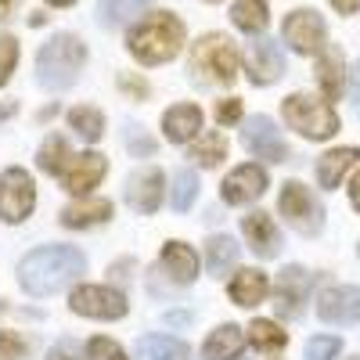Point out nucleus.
<instances>
[{
  "instance_id": "nucleus-5",
  "label": "nucleus",
  "mask_w": 360,
  "mask_h": 360,
  "mask_svg": "<svg viewBox=\"0 0 360 360\" xmlns=\"http://www.w3.org/2000/svg\"><path fill=\"white\" fill-rule=\"evenodd\" d=\"M281 115H285V123L307 141H328V137L339 134L335 108L321 98H314V94H288L281 101Z\"/></svg>"
},
{
  "instance_id": "nucleus-3",
  "label": "nucleus",
  "mask_w": 360,
  "mask_h": 360,
  "mask_svg": "<svg viewBox=\"0 0 360 360\" xmlns=\"http://www.w3.org/2000/svg\"><path fill=\"white\" fill-rule=\"evenodd\" d=\"M86 65V44L72 33H54L37 54V83L47 90H69Z\"/></svg>"
},
{
  "instance_id": "nucleus-15",
  "label": "nucleus",
  "mask_w": 360,
  "mask_h": 360,
  "mask_svg": "<svg viewBox=\"0 0 360 360\" xmlns=\"http://www.w3.org/2000/svg\"><path fill=\"white\" fill-rule=\"evenodd\" d=\"M105 173H108V159H105V155L83 152V155H72V162L65 166L62 184H65V191H72V195H86L90 188L101 184Z\"/></svg>"
},
{
  "instance_id": "nucleus-38",
  "label": "nucleus",
  "mask_w": 360,
  "mask_h": 360,
  "mask_svg": "<svg viewBox=\"0 0 360 360\" xmlns=\"http://www.w3.org/2000/svg\"><path fill=\"white\" fill-rule=\"evenodd\" d=\"M213 115H217V123H220V127H234V123H242V101H238V98L217 101Z\"/></svg>"
},
{
  "instance_id": "nucleus-25",
  "label": "nucleus",
  "mask_w": 360,
  "mask_h": 360,
  "mask_svg": "<svg viewBox=\"0 0 360 360\" xmlns=\"http://www.w3.org/2000/svg\"><path fill=\"white\" fill-rule=\"evenodd\" d=\"M231 22H234V29H242V33L259 37L263 29L270 25V4L266 0H234Z\"/></svg>"
},
{
  "instance_id": "nucleus-37",
  "label": "nucleus",
  "mask_w": 360,
  "mask_h": 360,
  "mask_svg": "<svg viewBox=\"0 0 360 360\" xmlns=\"http://www.w3.org/2000/svg\"><path fill=\"white\" fill-rule=\"evenodd\" d=\"M25 342H22V335H15V332H0V360H22L25 356Z\"/></svg>"
},
{
  "instance_id": "nucleus-47",
  "label": "nucleus",
  "mask_w": 360,
  "mask_h": 360,
  "mask_svg": "<svg viewBox=\"0 0 360 360\" xmlns=\"http://www.w3.org/2000/svg\"><path fill=\"white\" fill-rule=\"evenodd\" d=\"M47 4H51V8H72L76 0H47Z\"/></svg>"
},
{
  "instance_id": "nucleus-1",
  "label": "nucleus",
  "mask_w": 360,
  "mask_h": 360,
  "mask_svg": "<svg viewBox=\"0 0 360 360\" xmlns=\"http://www.w3.org/2000/svg\"><path fill=\"white\" fill-rule=\"evenodd\" d=\"M83 252L72 245H40L18 263V281L29 295H54L83 274Z\"/></svg>"
},
{
  "instance_id": "nucleus-45",
  "label": "nucleus",
  "mask_w": 360,
  "mask_h": 360,
  "mask_svg": "<svg viewBox=\"0 0 360 360\" xmlns=\"http://www.w3.org/2000/svg\"><path fill=\"white\" fill-rule=\"evenodd\" d=\"M18 8V0H0V22L4 18H11V11Z\"/></svg>"
},
{
  "instance_id": "nucleus-33",
  "label": "nucleus",
  "mask_w": 360,
  "mask_h": 360,
  "mask_svg": "<svg viewBox=\"0 0 360 360\" xmlns=\"http://www.w3.org/2000/svg\"><path fill=\"white\" fill-rule=\"evenodd\" d=\"M195 198H198V176H195V169H180L173 176V191H169L173 209H176V213H184V209L195 205Z\"/></svg>"
},
{
  "instance_id": "nucleus-29",
  "label": "nucleus",
  "mask_w": 360,
  "mask_h": 360,
  "mask_svg": "<svg viewBox=\"0 0 360 360\" xmlns=\"http://www.w3.org/2000/svg\"><path fill=\"white\" fill-rule=\"evenodd\" d=\"M69 127L83 137V141H101V134H105V115L98 112V108H90V105H76L72 112H69Z\"/></svg>"
},
{
  "instance_id": "nucleus-26",
  "label": "nucleus",
  "mask_w": 360,
  "mask_h": 360,
  "mask_svg": "<svg viewBox=\"0 0 360 360\" xmlns=\"http://www.w3.org/2000/svg\"><path fill=\"white\" fill-rule=\"evenodd\" d=\"M112 220V202L108 198H90V202H72L62 209V224L65 227H94Z\"/></svg>"
},
{
  "instance_id": "nucleus-20",
  "label": "nucleus",
  "mask_w": 360,
  "mask_h": 360,
  "mask_svg": "<svg viewBox=\"0 0 360 360\" xmlns=\"http://www.w3.org/2000/svg\"><path fill=\"white\" fill-rule=\"evenodd\" d=\"M356 159H360V148H332V152H324L317 159V180H321V188L335 191L342 184V176L356 166Z\"/></svg>"
},
{
  "instance_id": "nucleus-9",
  "label": "nucleus",
  "mask_w": 360,
  "mask_h": 360,
  "mask_svg": "<svg viewBox=\"0 0 360 360\" xmlns=\"http://www.w3.org/2000/svg\"><path fill=\"white\" fill-rule=\"evenodd\" d=\"M72 314L79 317H94V321H119L127 317V295L115 292L108 285H79L69 299Z\"/></svg>"
},
{
  "instance_id": "nucleus-36",
  "label": "nucleus",
  "mask_w": 360,
  "mask_h": 360,
  "mask_svg": "<svg viewBox=\"0 0 360 360\" xmlns=\"http://www.w3.org/2000/svg\"><path fill=\"white\" fill-rule=\"evenodd\" d=\"M15 65H18V40L4 33V37H0V86L11 79Z\"/></svg>"
},
{
  "instance_id": "nucleus-32",
  "label": "nucleus",
  "mask_w": 360,
  "mask_h": 360,
  "mask_svg": "<svg viewBox=\"0 0 360 360\" xmlns=\"http://www.w3.org/2000/svg\"><path fill=\"white\" fill-rule=\"evenodd\" d=\"M249 342H252L256 349H263V353H274V349H285L288 335L281 332L274 321H252V328H249Z\"/></svg>"
},
{
  "instance_id": "nucleus-41",
  "label": "nucleus",
  "mask_w": 360,
  "mask_h": 360,
  "mask_svg": "<svg viewBox=\"0 0 360 360\" xmlns=\"http://www.w3.org/2000/svg\"><path fill=\"white\" fill-rule=\"evenodd\" d=\"M127 144H130V152H141V155H152V152H155V144L148 141V137H141V134H137V137L130 134V137H127Z\"/></svg>"
},
{
  "instance_id": "nucleus-44",
  "label": "nucleus",
  "mask_w": 360,
  "mask_h": 360,
  "mask_svg": "<svg viewBox=\"0 0 360 360\" xmlns=\"http://www.w3.org/2000/svg\"><path fill=\"white\" fill-rule=\"evenodd\" d=\"M18 112V105L15 101H0V123H8V119Z\"/></svg>"
},
{
  "instance_id": "nucleus-30",
  "label": "nucleus",
  "mask_w": 360,
  "mask_h": 360,
  "mask_svg": "<svg viewBox=\"0 0 360 360\" xmlns=\"http://www.w3.org/2000/svg\"><path fill=\"white\" fill-rule=\"evenodd\" d=\"M144 8H152V0H101V25H123L137 18Z\"/></svg>"
},
{
  "instance_id": "nucleus-2",
  "label": "nucleus",
  "mask_w": 360,
  "mask_h": 360,
  "mask_svg": "<svg viewBox=\"0 0 360 360\" xmlns=\"http://www.w3.org/2000/svg\"><path fill=\"white\" fill-rule=\"evenodd\" d=\"M188 29L173 11H152L137 18V25L127 33V51L141 65H166L184 47Z\"/></svg>"
},
{
  "instance_id": "nucleus-7",
  "label": "nucleus",
  "mask_w": 360,
  "mask_h": 360,
  "mask_svg": "<svg viewBox=\"0 0 360 360\" xmlns=\"http://www.w3.org/2000/svg\"><path fill=\"white\" fill-rule=\"evenodd\" d=\"M278 209H281V217H285L299 234H317V231L324 227V213H321L317 198L310 195V188L299 184V180H288V184L281 188Z\"/></svg>"
},
{
  "instance_id": "nucleus-16",
  "label": "nucleus",
  "mask_w": 360,
  "mask_h": 360,
  "mask_svg": "<svg viewBox=\"0 0 360 360\" xmlns=\"http://www.w3.org/2000/svg\"><path fill=\"white\" fill-rule=\"evenodd\" d=\"M310 274L303 266H285L281 270V278H278V310L285 317H299L303 314V303H307V295H310Z\"/></svg>"
},
{
  "instance_id": "nucleus-28",
  "label": "nucleus",
  "mask_w": 360,
  "mask_h": 360,
  "mask_svg": "<svg viewBox=\"0 0 360 360\" xmlns=\"http://www.w3.org/2000/svg\"><path fill=\"white\" fill-rule=\"evenodd\" d=\"M205 259H209V274L213 278H224L227 270L238 263V242L227 234H213L205 245Z\"/></svg>"
},
{
  "instance_id": "nucleus-46",
  "label": "nucleus",
  "mask_w": 360,
  "mask_h": 360,
  "mask_svg": "<svg viewBox=\"0 0 360 360\" xmlns=\"http://www.w3.org/2000/svg\"><path fill=\"white\" fill-rule=\"evenodd\" d=\"M47 360H72V353H69V349H51Z\"/></svg>"
},
{
  "instance_id": "nucleus-49",
  "label": "nucleus",
  "mask_w": 360,
  "mask_h": 360,
  "mask_svg": "<svg viewBox=\"0 0 360 360\" xmlns=\"http://www.w3.org/2000/svg\"><path fill=\"white\" fill-rule=\"evenodd\" d=\"M353 360H360V356H353Z\"/></svg>"
},
{
  "instance_id": "nucleus-12",
  "label": "nucleus",
  "mask_w": 360,
  "mask_h": 360,
  "mask_svg": "<svg viewBox=\"0 0 360 360\" xmlns=\"http://www.w3.org/2000/svg\"><path fill=\"white\" fill-rule=\"evenodd\" d=\"M317 317L328 324H356L360 321V288L353 285H332L317 299Z\"/></svg>"
},
{
  "instance_id": "nucleus-42",
  "label": "nucleus",
  "mask_w": 360,
  "mask_h": 360,
  "mask_svg": "<svg viewBox=\"0 0 360 360\" xmlns=\"http://www.w3.org/2000/svg\"><path fill=\"white\" fill-rule=\"evenodd\" d=\"M328 4H332L339 15H356L360 11V0H328Z\"/></svg>"
},
{
  "instance_id": "nucleus-22",
  "label": "nucleus",
  "mask_w": 360,
  "mask_h": 360,
  "mask_svg": "<svg viewBox=\"0 0 360 360\" xmlns=\"http://www.w3.org/2000/svg\"><path fill=\"white\" fill-rule=\"evenodd\" d=\"M245 346V335L238 324H220L202 346V360H234Z\"/></svg>"
},
{
  "instance_id": "nucleus-27",
  "label": "nucleus",
  "mask_w": 360,
  "mask_h": 360,
  "mask_svg": "<svg viewBox=\"0 0 360 360\" xmlns=\"http://www.w3.org/2000/svg\"><path fill=\"white\" fill-rule=\"evenodd\" d=\"M188 159H195V162H198V166H205V169L220 166V162L227 159V137H224V134H217V130L198 134V137H195V144H191V155H188Z\"/></svg>"
},
{
  "instance_id": "nucleus-6",
  "label": "nucleus",
  "mask_w": 360,
  "mask_h": 360,
  "mask_svg": "<svg viewBox=\"0 0 360 360\" xmlns=\"http://www.w3.org/2000/svg\"><path fill=\"white\" fill-rule=\"evenodd\" d=\"M281 40L295 54H321L328 47V25L314 8H295L281 22Z\"/></svg>"
},
{
  "instance_id": "nucleus-31",
  "label": "nucleus",
  "mask_w": 360,
  "mask_h": 360,
  "mask_svg": "<svg viewBox=\"0 0 360 360\" xmlns=\"http://www.w3.org/2000/svg\"><path fill=\"white\" fill-rule=\"evenodd\" d=\"M69 162H72V155H69L65 137H47V141L40 144L37 166H40L44 173H65V166H69Z\"/></svg>"
},
{
  "instance_id": "nucleus-40",
  "label": "nucleus",
  "mask_w": 360,
  "mask_h": 360,
  "mask_svg": "<svg viewBox=\"0 0 360 360\" xmlns=\"http://www.w3.org/2000/svg\"><path fill=\"white\" fill-rule=\"evenodd\" d=\"M349 98H353V108L360 112V62H353V72H349Z\"/></svg>"
},
{
  "instance_id": "nucleus-13",
  "label": "nucleus",
  "mask_w": 360,
  "mask_h": 360,
  "mask_svg": "<svg viewBox=\"0 0 360 360\" xmlns=\"http://www.w3.org/2000/svg\"><path fill=\"white\" fill-rule=\"evenodd\" d=\"M263 191H266V173H263V166H252V162L227 173L224 184H220V198L227 205H245V202L259 198Z\"/></svg>"
},
{
  "instance_id": "nucleus-19",
  "label": "nucleus",
  "mask_w": 360,
  "mask_h": 360,
  "mask_svg": "<svg viewBox=\"0 0 360 360\" xmlns=\"http://www.w3.org/2000/svg\"><path fill=\"white\" fill-rule=\"evenodd\" d=\"M162 130L173 144H184V141H195L198 130H202V108L191 105V101H180L173 108H166L162 115Z\"/></svg>"
},
{
  "instance_id": "nucleus-18",
  "label": "nucleus",
  "mask_w": 360,
  "mask_h": 360,
  "mask_svg": "<svg viewBox=\"0 0 360 360\" xmlns=\"http://www.w3.org/2000/svg\"><path fill=\"white\" fill-rule=\"evenodd\" d=\"M242 231H245V238H249V245H252L256 256L274 259L281 252V231L274 227V220H270L266 213H249L242 220Z\"/></svg>"
},
{
  "instance_id": "nucleus-23",
  "label": "nucleus",
  "mask_w": 360,
  "mask_h": 360,
  "mask_svg": "<svg viewBox=\"0 0 360 360\" xmlns=\"http://www.w3.org/2000/svg\"><path fill=\"white\" fill-rule=\"evenodd\" d=\"M270 292V281L263 270H238L231 281V299L238 307H259Z\"/></svg>"
},
{
  "instance_id": "nucleus-14",
  "label": "nucleus",
  "mask_w": 360,
  "mask_h": 360,
  "mask_svg": "<svg viewBox=\"0 0 360 360\" xmlns=\"http://www.w3.org/2000/svg\"><path fill=\"white\" fill-rule=\"evenodd\" d=\"M314 76H317V86H321V94L324 101H339L346 94V58L335 44H328L321 54H317V65H314Z\"/></svg>"
},
{
  "instance_id": "nucleus-11",
  "label": "nucleus",
  "mask_w": 360,
  "mask_h": 360,
  "mask_svg": "<svg viewBox=\"0 0 360 360\" xmlns=\"http://www.w3.org/2000/svg\"><path fill=\"white\" fill-rule=\"evenodd\" d=\"M245 72H249V83L256 86H270L285 76V54L274 40H252L245 47Z\"/></svg>"
},
{
  "instance_id": "nucleus-10",
  "label": "nucleus",
  "mask_w": 360,
  "mask_h": 360,
  "mask_svg": "<svg viewBox=\"0 0 360 360\" xmlns=\"http://www.w3.org/2000/svg\"><path fill=\"white\" fill-rule=\"evenodd\" d=\"M242 144L263 162H288V144H285L281 130L274 127V119H266V115L249 119L242 130Z\"/></svg>"
},
{
  "instance_id": "nucleus-21",
  "label": "nucleus",
  "mask_w": 360,
  "mask_h": 360,
  "mask_svg": "<svg viewBox=\"0 0 360 360\" xmlns=\"http://www.w3.org/2000/svg\"><path fill=\"white\" fill-rule=\"evenodd\" d=\"M162 266L176 285H191L198 278V256L184 242H166L162 245Z\"/></svg>"
},
{
  "instance_id": "nucleus-48",
  "label": "nucleus",
  "mask_w": 360,
  "mask_h": 360,
  "mask_svg": "<svg viewBox=\"0 0 360 360\" xmlns=\"http://www.w3.org/2000/svg\"><path fill=\"white\" fill-rule=\"evenodd\" d=\"M209 4H224V0H209Z\"/></svg>"
},
{
  "instance_id": "nucleus-39",
  "label": "nucleus",
  "mask_w": 360,
  "mask_h": 360,
  "mask_svg": "<svg viewBox=\"0 0 360 360\" xmlns=\"http://www.w3.org/2000/svg\"><path fill=\"white\" fill-rule=\"evenodd\" d=\"M119 86H123L127 94H134V98H148V94H152V86H148V83H144L141 76L134 79V76H127V72L119 76Z\"/></svg>"
},
{
  "instance_id": "nucleus-35",
  "label": "nucleus",
  "mask_w": 360,
  "mask_h": 360,
  "mask_svg": "<svg viewBox=\"0 0 360 360\" xmlns=\"http://www.w3.org/2000/svg\"><path fill=\"white\" fill-rule=\"evenodd\" d=\"M86 360H127V353H123V346H119V342L98 335V339L86 342Z\"/></svg>"
},
{
  "instance_id": "nucleus-8",
  "label": "nucleus",
  "mask_w": 360,
  "mask_h": 360,
  "mask_svg": "<svg viewBox=\"0 0 360 360\" xmlns=\"http://www.w3.org/2000/svg\"><path fill=\"white\" fill-rule=\"evenodd\" d=\"M37 205V188L33 176H29L22 166H11L0 173V217L8 224H22Z\"/></svg>"
},
{
  "instance_id": "nucleus-43",
  "label": "nucleus",
  "mask_w": 360,
  "mask_h": 360,
  "mask_svg": "<svg viewBox=\"0 0 360 360\" xmlns=\"http://www.w3.org/2000/svg\"><path fill=\"white\" fill-rule=\"evenodd\" d=\"M349 202H353V209H356V213H360V173L349 180Z\"/></svg>"
},
{
  "instance_id": "nucleus-24",
  "label": "nucleus",
  "mask_w": 360,
  "mask_h": 360,
  "mask_svg": "<svg viewBox=\"0 0 360 360\" xmlns=\"http://www.w3.org/2000/svg\"><path fill=\"white\" fill-rule=\"evenodd\" d=\"M134 356L137 360H191V349L169 335H144V339H137Z\"/></svg>"
},
{
  "instance_id": "nucleus-4",
  "label": "nucleus",
  "mask_w": 360,
  "mask_h": 360,
  "mask_svg": "<svg viewBox=\"0 0 360 360\" xmlns=\"http://www.w3.org/2000/svg\"><path fill=\"white\" fill-rule=\"evenodd\" d=\"M238 65H242L238 47L224 33H205L191 47V72L202 83H224V86H231L234 76H238Z\"/></svg>"
},
{
  "instance_id": "nucleus-34",
  "label": "nucleus",
  "mask_w": 360,
  "mask_h": 360,
  "mask_svg": "<svg viewBox=\"0 0 360 360\" xmlns=\"http://www.w3.org/2000/svg\"><path fill=\"white\" fill-rule=\"evenodd\" d=\"M342 353V339L339 335H314L307 342V360H335Z\"/></svg>"
},
{
  "instance_id": "nucleus-17",
  "label": "nucleus",
  "mask_w": 360,
  "mask_h": 360,
  "mask_svg": "<svg viewBox=\"0 0 360 360\" xmlns=\"http://www.w3.org/2000/svg\"><path fill=\"white\" fill-rule=\"evenodd\" d=\"M166 195V176L162 169H141L130 176V188H127V202L137 209V213H155L159 202Z\"/></svg>"
}]
</instances>
